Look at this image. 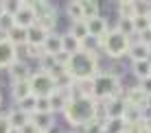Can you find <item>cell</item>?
I'll return each mask as SVG.
<instances>
[{"mask_svg":"<svg viewBox=\"0 0 151 133\" xmlns=\"http://www.w3.org/2000/svg\"><path fill=\"white\" fill-rule=\"evenodd\" d=\"M96 109H99V103L92 96H86L75 83V87L70 90V103L64 111L66 120L72 127H86L92 120H96Z\"/></svg>","mask_w":151,"mask_h":133,"instance_id":"obj_1","label":"cell"},{"mask_svg":"<svg viewBox=\"0 0 151 133\" xmlns=\"http://www.w3.org/2000/svg\"><path fill=\"white\" fill-rule=\"evenodd\" d=\"M68 74L79 83V81H92L94 76L99 74V63H96V55H90V53H77V55H70V61H68Z\"/></svg>","mask_w":151,"mask_h":133,"instance_id":"obj_2","label":"cell"},{"mask_svg":"<svg viewBox=\"0 0 151 133\" xmlns=\"http://www.w3.org/2000/svg\"><path fill=\"white\" fill-rule=\"evenodd\" d=\"M116 96H121V79L116 74L103 72L92 79V98L96 103H107Z\"/></svg>","mask_w":151,"mask_h":133,"instance_id":"obj_3","label":"cell"},{"mask_svg":"<svg viewBox=\"0 0 151 133\" xmlns=\"http://www.w3.org/2000/svg\"><path fill=\"white\" fill-rule=\"evenodd\" d=\"M129 46H132L129 37H125V35L118 33L116 28L107 31L105 37H101V48L105 50L112 59H121L123 55H127L129 53Z\"/></svg>","mask_w":151,"mask_h":133,"instance_id":"obj_4","label":"cell"},{"mask_svg":"<svg viewBox=\"0 0 151 133\" xmlns=\"http://www.w3.org/2000/svg\"><path fill=\"white\" fill-rule=\"evenodd\" d=\"M55 90H57V81L48 72L37 70V72L31 74V92H33V96H37V98H42V96L48 98Z\"/></svg>","mask_w":151,"mask_h":133,"instance_id":"obj_5","label":"cell"},{"mask_svg":"<svg viewBox=\"0 0 151 133\" xmlns=\"http://www.w3.org/2000/svg\"><path fill=\"white\" fill-rule=\"evenodd\" d=\"M18 61V48L9 39H0V68H11Z\"/></svg>","mask_w":151,"mask_h":133,"instance_id":"obj_6","label":"cell"},{"mask_svg":"<svg viewBox=\"0 0 151 133\" xmlns=\"http://www.w3.org/2000/svg\"><path fill=\"white\" fill-rule=\"evenodd\" d=\"M37 18H35V11L31 7V2H22V9L15 13V26H22V28H31L35 26Z\"/></svg>","mask_w":151,"mask_h":133,"instance_id":"obj_7","label":"cell"},{"mask_svg":"<svg viewBox=\"0 0 151 133\" xmlns=\"http://www.w3.org/2000/svg\"><path fill=\"white\" fill-rule=\"evenodd\" d=\"M107 111V118H123L125 116V109H127V100H125V96H116V98L107 100V103H103Z\"/></svg>","mask_w":151,"mask_h":133,"instance_id":"obj_8","label":"cell"},{"mask_svg":"<svg viewBox=\"0 0 151 133\" xmlns=\"http://www.w3.org/2000/svg\"><path fill=\"white\" fill-rule=\"evenodd\" d=\"M48 98H50V109L53 111H66V107L70 103V90H59L57 87Z\"/></svg>","mask_w":151,"mask_h":133,"instance_id":"obj_9","label":"cell"},{"mask_svg":"<svg viewBox=\"0 0 151 133\" xmlns=\"http://www.w3.org/2000/svg\"><path fill=\"white\" fill-rule=\"evenodd\" d=\"M125 100H127V105L140 107V109H147V92L140 87V85H136V87H132V90H127Z\"/></svg>","mask_w":151,"mask_h":133,"instance_id":"obj_10","label":"cell"},{"mask_svg":"<svg viewBox=\"0 0 151 133\" xmlns=\"http://www.w3.org/2000/svg\"><path fill=\"white\" fill-rule=\"evenodd\" d=\"M42 48H44V55H50V57H57L59 53H64V42H61V35L50 33L48 39L44 42Z\"/></svg>","mask_w":151,"mask_h":133,"instance_id":"obj_11","label":"cell"},{"mask_svg":"<svg viewBox=\"0 0 151 133\" xmlns=\"http://www.w3.org/2000/svg\"><path fill=\"white\" fill-rule=\"evenodd\" d=\"M11 96H13L15 103H20V100L33 96V92H31V81H13V85H11Z\"/></svg>","mask_w":151,"mask_h":133,"instance_id":"obj_12","label":"cell"},{"mask_svg":"<svg viewBox=\"0 0 151 133\" xmlns=\"http://www.w3.org/2000/svg\"><path fill=\"white\" fill-rule=\"evenodd\" d=\"M7 39L9 42H11L15 48H18V46H27L29 44V28H22V26H13L11 31H9L7 33Z\"/></svg>","mask_w":151,"mask_h":133,"instance_id":"obj_13","label":"cell"},{"mask_svg":"<svg viewBox=\"0 0 151 133\" xmlns=\"http://www.w3.org/2000/svg\"><path fill=\"white\" fill-rule=\"evenodd\" d=\"M9 74H11V79L13 81H31V70H29V65L24 63V61H15V63L9 68Z\"/></svg>","mask_w":151,"mask_h":133,"instance_id":"obj_14","label":"cell"},{"mask_svg":"<svg viewBox=\"0 0 151 133\" xmlns=\"http://www.w3.org/2000/svg\"><path fill=\"white\" fill-rule=\"evenodd\" d=\"M88 24V31H90V35L92 37H105L107 35V20L105 18H101V15H99V18H94V20H90V22H86Z\"/></svg>","mask_w":151,"mask_h":133,"instance_id":"obj_15","label":"cell"},{"mask_svg":"<svg viewBox=\"0 0 151 133\" xmlns=\"http://www.w3.org/2000/svg\"><path fill=\"white\" fill-rule=\"evenodd\" d=\"M129 57H132V61H145L149 59L151 55V48L149 46H145L142 42H132V46H129Z\"/></svg>","mask_w":151,"mask_h":133,"instance_id":"obj_16","label":"cell"},{"mask_svg":"<svg viewBox=\"0 0 151 133\" xmlns=\"http://www.w3.org/2000/svg\"><path fill=\"white\" fill-rule=\"evenodd\" d=\"M48 31L46 28H42L40 24H35V26H31L29 28V44H33V46H44V42L48 39Z\"/></svg>","mask_w":151,"mask_h":133,"instance_id":"obj_17","label":"cell"},{"mask_svg":"<svg viewBox=\"0 0 151 133\" xmlns=\"http://www.w3.org/2000/svg\"><path fill=\"white\" fill-rule=\"evenodd\" d=\"M132 70H134V74H136V79L140 81V83H142V81H147V79H151V61H149V59H145V61H134Z\"/></svg>","mask_w":151,"mask_h":133,"instance_id":"obj_18","label":"cell"},{"mask_svg":"<svg viewBox=\"0 0 151 133\" xmlns=\"http://www.w3.org/2000/svg\"><path fill=\"white\" fill-rule=\"evenodd\" d=\"M31 122H33L42 133H48L55 120H53V114H33L31 116Z\"/></svg>","mask_w":151,"mask_h":133,"instance_id":"obj_19","label":"cell"},{"mask_svg":"<svg viewBox=\"0 0 151 133\" xmlns=\"http://www.w3.org/2000/svg\"><path fill=\"white\" fill-rule=\"evenodd\" d=\"M9 122H11V127L15 131H20L24 124L31 122V116L27 114V111H22V109H13L11 114H9Z\"/></svg>","mask_w":151,"mask_h":133,"instance_id":"obj_20","label":"cell"},{"mask_svg":"<svg viewBox=\"0 0 151 133\" xmlns=\"http://www.w3.org/2000/svg\"><path fill=\"white\" fill-rule=\"evenodd\" d=\"M61 42H64V53H68V55H77V53H81V42H79V39H77L72 33L61 35Z\"/></svg>","mask_w":151,"mask_h":133,"instance_id":"obj_21","label":"cell"},{"mask_svg":"<svg viewBox=\"0 0 151 133\" xmlns=\"http://www.w3.org/2000/svg\"><path fill=\"white\" fill-rule=\"evenodd\" d=\"M125 129H127L125 118H107L103 124V133H125Z\"/></svg>","mask_w":151,"mask_h":133,"instance_id":"obj_22","label":"cell"},{"mask_svg":"<svg viewBox=\"0 0 151 133\" xmlns=\"http://www.w3.org/2000/svg\"><path fill=\"white\" fill-rule=\"evenodd\" d=\"M79 2H81L83 20H86V22H90V20L99 18V2H94V0H79Z\"/></svg>","mask_w":151,"mask_h":133,"instance_id":"obj_23","label":"cell"},{"mask_svg":"<svg viewBox=\"0 0 151 133\" xmlns=\"http://www.w3.org/2000/svg\"><path fill=\"white\" fill-rule=\"evenodd\" d=\"M118 15L125 20H134L136 18V7H134L132 0H123V2H118Z\"/></svg>","mask_w":151,"mask_h":133,"instance_id":"obj_24","label":"cell"},{"mask_svg":"<svg viewBox=\"0 0 151 133\" xmlns=\"http://www.w3.org/2000/svg\"><path fill=\"white\" fill-rule=\"evenodd\" d=\"M125 122L127 124H132V122H140V120H145V116H142V109L140 107H134V105H127V109H125Z\"/></svg>","mask_w":151,"mask_h":133,"instance_id":"obj_25","label":"cell"},{"mask_svg":"<svg viewBox=\"0 0 151 133\" xmlns=\"http://www.w3.org/2000/svg\"><path fill=\"white\" fill-rule=\"evenodd\" d=\"M96 48H101V39H99V37H92V35H88V37L81 42V50H83V53L96 55Z\"/></svg>","mask_w":151,"mask_h":133,"instance_id":"obj_26","label":"cell"},{"mask_svg":"<svg viewBox=\"0 0 151 133\" xmlns=\"http://www.w3.org/2000/svg\"><path fill=\"white\" fill-rule=\"evenodd\" d=\"M68 33H72L79 42H83V39L90 35V31H88V24H86V22H72V26H70Z\"/></svg>","mask_w":151,"mask_h":133,"instance_id":"obj_27","label":"cell"},{"mask_svg":"<svg viewBox=\"0 0 151 133\" xmlns=\"http://www.w3.org/2000/svg\"><path fill=\"white\" fill-rule=\"evenodd\" d=\"M66 11H68V15H70V20H72V22H86V20H83V9H81V2H68Z\"/></svg>","mask_w":151,"mask_h":133,"instance_id":"obj_28","label":"cell"},{"mask_svg":"<svg viewBox=\"0 0 151 133\" xmlns=\"http://www.w3.org/2000/svg\"><path fill=\"white\" fill-rule=\"evenodd\" d=\"M116 31H118V33H123L125 37H132V35L136 33V28H134V20H125V18H118Z\"/></svg>","mask_w":151,"mask_h":133,"instance_id":"obj_29","label":"cell"},{"mask_svg":"<svg viewBox=\"0 0 151 133\" xmlns=\"http://www.w3.org/2000/svg\"><path fill=\"white\" fill-rule=\"evenodd\" d=\"M18 109H22V111H27L29 116H33L35 111H37V96H29V98L20 100V103H18Z\"/></svg>","mask_w":151,"mask_h":133,"instance_id":"obj_30","label":"cell"},{"mask_svg":"<svg viewBox=\"0 0 151 133\" xmlns=\"http://www.w3.org/2000/svg\"><path fill=\"white\" fill-rule=\"evenodd\" d=\"M134 28H136V33H145L147 28H151V15H136L134 18Z\"/></svg>","mask_w":151,"mask_h":133,"instance_id":"obj_31","label":"cell"},{"mask_svg":"<svg viewBox=\"0 0 151 133\" xmlns=\"http://www.w3.org/2000/svg\"><path fill=\"white\" fill-rule=\"evenodd\" d=\"M13 26H15V18H13V15H9L7 11H4L2 15H0V33H4V35H7Z\"/></svg>","mask_w":151,"mask_h":133,"instance_id":"obj_32","label":"cell"},{"mask_svg":"<svg viewBox=\"0 0 151 133\" xmlns=\"http://www.w3.org/2000/svg\"><path fill=\"white\" fill-rule=\"evenodd\" d=\"M57 68V59L50 57V55H44V57L40 59V70H44V72H53V70Z\"/></svg>","mask_w":151,"mask_h":133,"instance_id":"obj_33","label":"cell"},{"mask_svg":"<svg viewBox=\"0 0 151 133\" xmlns=\"http://www.w3.org/2000/svg\"><path fill=\"white\" fill-rule=\"evenodd\" d=\"M134 7H136V15H151V2L149 0H136Z\"/></svg>","mask_w":151,"mask_h":133,"instance_id":"obj_34","label":"cell"},{"mask_svg":"<svg viewBox=\"0 0 151 133\" xmlns=\"http://www.w3.org/2000/svg\"><path fill=\"white\" fill-rule=\"evenodd\" d=\"M24 50H27V55H29L31 59H42V57H44V48H42V46L27 44V46H24Z\"/></svg>","mask_w":151,"mask_h":133,"instance_id":"obj_35","label":"cell"},{"mask_svg":"<svg viewBox=\"0 0 151 133\" xmlns=\"http://www.w3.org/2000/svg\"><path fill=\"white\" fill-rule=\"evenodd\" d=\"M35 114H53V109H50V98H37V111Z\"/></svg>","mask_w":151,"mask_h":133,"instance_id":"obj_36","label":"cell"},{"mask_svg":"<svg viewBox=\"0 0 151 133\" xmlns=\"http://www.w3.org/2000/svg\"><path fill=\"white\" fill-rule=\"evenodd\" d=\"M22 9V2H4V11H7L9 15H13L15 18V13Z\"/></svg>","mask_w":151,"mask_h":133,"instance_id":"obj_37","label":"cell"},{"mask_svg":"<svg viewBox=\"0 0 151 133\" xmlns=\"http://www.w3.org/2000/svg\"><path fill=\"white\" fill-rule=\"evenodd\" d=\"M125 133H145V124H142V120H140V122H132V124H127Z\"/></svg>","mask_w":151,"mask_h":133,"instance_id":"obj_38","label":"cell"},{"mask_svg":"<svg viewBox=\"0 0 151 133\" xmlns=\"http://www.w3.org/2000/svg\"><path fill=\"white\" fill-rule=\"evenodd\" d=\"M13 127L9 122V116H0V133H11Z\"/></svg>","mask_w":151,"mask_h":133,"instance_id":"obj_39","label":"cell"},{"mask_svg":"<svg viewBox=\"0 0 151 133\" xmlns=\"http://www.w3.org/2000/svg\"><path fill=\"white\" fill-rule=\"evenodd\" d=\"M138 42H142L145 46H149V48H151V28H147L145 33H140V39H138Z\"/></svg>","mask_w":151,"mask_h":133,"instance_id":"obj_40","label":"cell"},{"mask_svg":"<svg viewBox=\"0 0 151 133\" xmlns=\"http://www.w3.org/2000/svg\"><path fill=\"white\" fill-rule=\"evenodd\" d=\"M18 133H42V131H40L37 127L33 124V122H29V124H24V127H22V129H20Z\"/></svg>","mask_w":151,"mask_h":133,"instance_id":"obj_41","label":"cell"},{"mask_svg":"<svg viewBox=\"0 0 151 133\" xmlns=\"http://www.w3.org/2000/svg\"><path fill=\"white\" fill-rule=\"evenodd\" d=\"M140 87H142L145 92H147V96L151 94V79H147V81H142V83H140Z\"/></svg>","mask_w":151,"mask_h":133,"instance_id":"obj_42","label":"cell"},{"mask_svg":"<svg viewBox=\"0 0 151 133\" xmlns=\"http://www.w3.org/2000/svg\"><path fill=\"white\" fill-rule=\"evenodd\" d=\"M142 124H145V133H151V118H145Z\"/></svg>","mask_w":151,"mask_h":133,"instance_id":"obj_43","label":"cell"},{"mask_svg":"<svg viewBox=\"0 0 151 133\" xmlns=\"http://www.w3.org/2000/svg\"><path fill=\"white\" fill-rule=\"evenodd\" d=\"M147 109H151V94L147 96Z\"/></svg>","mask_w":151,"mask_h":133,"instance_id":"obj_44","label":"cell"},{"mask_svg":"<svg viewBox=\"0 0 151 133\" xmlns=\"http://www.w3.org/2000/svg\"><path fill=\"white\" fill-rule=\"evenodd\" d=\"M2 13H4V4L0 2V15H2Z\"/></svg>","mask_w":151,"mask_h":133,"instance_id":"obj_45","label":"cell"},{"mask_svg":"<svg viewBox=\"0 0 151 133\" xmlns=\"http://www.w3.org/2000/svg\"><path fill=\"white\" fill-rule=\"evenodd\" d=\"M0 100H2V98H0Z\"/></svg>","mask_w":151,"mask_h":133,"instance_id":"obj_46","label":"cell"}]
</instances>
